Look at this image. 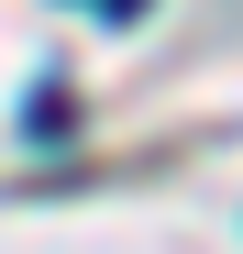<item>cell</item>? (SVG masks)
<instances>
[{
  "instance_id": "cell-1",
  "label": "cell",
  "mask_w": 243,
  "mask_h": 254,
  "mask_svg": "<svg viewBox=\"0 0 243 254\" xmlns=\"http://www.w3.org/2000/svg\"><path fill=\"white\" fill-rule=\"evenodd\" d=\"M22 133H33V144H66V133H77V111H66V89H33V111H22Z\"/></svg>"
},
{
  "instance_id": "cell-2",
  "label": "cell",
  "mask_w": 243,
  "mask_h": 254,
  "mask_svg": "<svg viewBox=\"0 0 243 254\" xmlns=\"http://www.w3.org/2000/svg\"><path fill=\"white\" fill-rule=\"evenodd\" d=\"M100 11H111V22H133V11H144V0H100Z\"/></svg>"
}]
</instances>
